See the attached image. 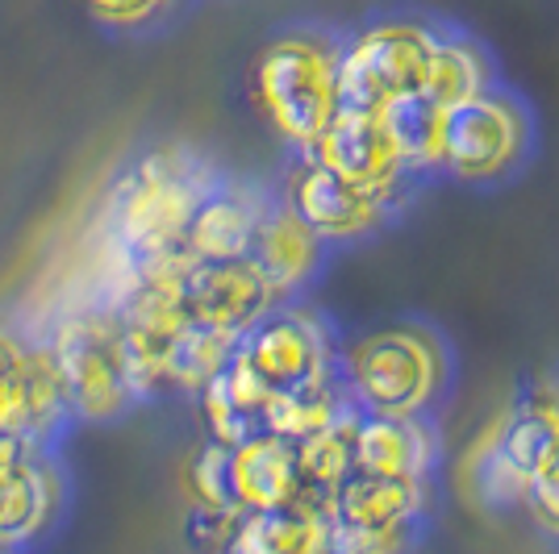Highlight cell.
Returning <instances> with one entry per match:
<instances>
[{
    "label": "cell",
    "instance_id": "cell-8",
    "mask_svg": "<svg viewBox=\"0 0 559 554\" xmlns=\"http://www.w3.org/2000/svg\"><path fill=\"white\" fill-rule=\"evenodd\" d=\"M63 471L50 446L0 434V554L43 542L63 513Z\"/></svg>",
    "mask_w": 559,
    "mask_h": 554
},
{
    "label": "cell",
    "instance_id": "cell-12",
    "mask_svg": "<svg viewBox=\"0 0 559 554\" xmlns=\"http://www.w3.org/2000/svg\"><path fill=\"white\" fill-rule=\"evenodd\" d=\"M276 196H263L255 184L242 180H217L201 196L185 233V254L192 263H222V258H251L259 226Z\"/></svg>",
    "mask_w": 559,
    "mask_h": 554
},
{
    "label": "cell",
    "instance_id": "cell-7",
    "mask_svg": "<svg viewBox=\"0 0 559 554\" xmlns=\"http://www.w3.org/2000/svg\"><path fill=\"white\" fill-rule=\"evenodd\" d=\"M71 421L68 388L50 347L0 325V434L50 446Z\"/></svg>",
    "mask_w": 559,
    "mask_h": 554
},
{
    "label": "cell",
    "instance_id": "cell-2",
    "mask_svg": "<svg viewBox=\"0 0 559 554\" xmlns=\"http://www.w3.org/2000/svg\"><path fill=\"white\" fill-rule=\"evenodd\" d=\"M338 59L343 38L322 29H288L251 63V105L293 155H313L330 121L343 113Z\"/></svg>",
    "mask_w": 559,
    "mask_h": 554
},
{
    "label": "cell",
    "instance_id": "cell-30",
    "mask_svg": "<svg viewBox=\"0 0 559 554\" xmlns=\"http://www.w3.org/2000/svg\"><path fill=\"white\" fill-rule=\"evenodd\" d=\"M538 400L547 405V413L556 417V425H559V384H556V388H551V393H547V396H538Z\"/></svg>",
    "mask_w": 559,
    "mask_h": 554
},
{
    "label": "cell",
    "instance_id": "cell-21",
    "mask_svg": "<svg viewBox=\"0 0 559 554\" xmlns=\"http://www.w3.org/2000/svg\"><path fill=\"white\" fill-rule=\"evenodd\" d=\"M355 405H350L343 380H318V384H305V388H288L276 393L267 405V434L288 442H305L313 434L330 430L334 421H343Z\"/></svg>",
    "mask_w": 559,
    "mask_h": 554
},
{
    "label": "cell",
    "instance_id": "cell-11",
    "mask_svg": "<svg viewBox=\"0 0 559 554\" xmlns=\"http://www.w3.org/2000/svg\"><path fill=\"white\" fill-rule=\"evenodd\" d=\"M188 317L201 329H217L230 338H247L276 304V288L263 279L255 258H222V263H188L185 272Z\"/></svg>",
    "mask_w": 559,
    "mask_h": 554
},
{
    "label": "cell",
    "instance_id": "cell-26",
    "mask_svg": "<svg viewBox=\"0 0 559 554\" xmlns=\"http://www.w3.org/2000/svg\"><path fill=\"white\" fill-rule=\"evenodd\" d=\"M180 484H185L188 508H210V513H242L234 501V480H230V446L205 438L192 455H188L185 471H180Z\"/></svg>",
    "mask_w": 559,
    "mask_h": 554
},
{
    "label": "cell",
    "instance_id": "cell-19",
    "mask_svg": "<svg viewBox=\"0 0 559 554\" xmlns=\"http://www.w3.org/2000/svg\"><path fill=\"white\" fill-rule=\"evenodd\" d=\"M330 517L326 505L301 501L267 513H242L226 554H326Z\"/></svg>",
    "mask_w": 559,
    "mask_h": 554
},
{
    "label": "cell",
    "instance_id": "cell-29",
    "mask_svg": "<svg viewBox=\"0 0 559 554\" xmlns=\"http://www.w3.org/2000/svg\"><path fill=\"white\" fill-rule=\"evenodd\" d=\"M526 513L535 517L538 530L559 538V446L551 450V459L538 467L531 487H526Z\"/></svg>",
    "mask_w": 559,
    "mask_h": 554
},
{
    "label": "cell",
    "instance_id": "cell-9",
    "mask_svg": "<svg viewBox=\"0 0 559 554\" xmlns=\"http://www.w3.org/2000/svg\"><path fill=\"white\" fill-rule=\"evenodd\" d=\"M280 201L293 208L326 246L330 242L368 238L393 213V201L350 184L347 176H338L334 167H326L313 155H297L293 159L288 176H284V188H280Z\"/></svg>",
    "mask_w": 559,
    "mask_h": 554
},
{
    "label": "cell",
    "instance_id": "cell-5",
    "mask_svg": "<svg viewBox=\"0 0 559 554\" xmlns=\"http://www.w3.org/2000/svg\"><path fill=\"white\" fill-rule=\"evenodd\" d=\"M435 38H439V29L405 22V17L372 22L343 38V59H338L343 109L384 113L401 96L426 93Z\"/></svg>",
    "mask_w": 559,
    "mask_h": 554
},
{
    "label": "cell",
    "instance_id": "cell-20",
    "mask_svg": "<svg viewBox=\"0 0 559 554\" xmlns=\"http://www.w3.org/2000/svg\"><path fill=\"white\" fill-rule=\"evenodd\" d=\"M380 121H384V134L409 176H426V171L443 167L447 105H439L430 93L401 96L380 113Z\"/></svg>",
    "mask_w": 559,
    "mask_h": 554
},
{
    "label": "cell",
    "instance_id": "cell-15",
    "mask_svg": "<svg viewBox=\"0 0 559 554\" xmlns=\"http://www.w3.org/2000/svg\"><path fill=\"white\" fill-rule=\"evenodd\" d=\"M230 480L242 513H267L309 501L297 442L276 434H259L242 446H230Z\"/></svg>",
    "mask_w": 559,
    "mask_h": 554
},
{
    "label": "cell",
    "instance_id": "cell-23",
    "mask_svg": "<svg viewBox=\"0 0 559 554\" xmlns=\"http://www.w3.org/2000/svg\"><path fill=\"white\" fill-rule=\"evenodd\" d=\"M359 417H364L359 409H350V413L343 417V421H334L330 430L297 442L309 501L326 505L330 496L355 475V430H359Z\"/></svg>",
    "mask_w": 559,
    "mask_h": 554
},
{
    "label": "cell",
    "instance_id": "cell-10",
    "mask_svg": "<svg viewBox=\"0 0 559 554\" xmlns=\"http://www.w3.org/2000/svg\"><path fill=\"white\" fill-rule=\"evenodd\" d=\"M526 150V117L501 93H480L447 109L443 171L455 180H497Z\"/></svg>",
    "mask_w": 559,
    "mask_h": 554
},
{
    "label": "cell",
    "instance_id": "cell-25",
    "mask_svg": "<svg viewBox=\"0 0 559 554\" xmlns=\"http://www.w3.org/2000/svg\"><path fill=\"white\" fill-rule=\"evenodd\" d=\"M426 93L439 105H464L472 96L489 93V59L464 34H439L430 50V71H426Z\"/></svg>",
    "mask_w": 559,
    "mask_h": 554
},
{
    "label": "cell",
    "instance_id": "cell-22",
    "mask_svg": "<svg viewBox=\"0 0 559 554\" xmlns=\"http://www.w3.org/2000/svg\"><path fill=\"white\" fill-rule=\"evenodd\" d=\"M489 438L501 450V459L510 462L513 471L526 480V487H531L535 471L551 459V450L559 446V425L556 417L547 413V405L535 396V400H526V405H518V409L501 417L489 430Z\"/></svg>",
    "mask_w": 559,
    "mask_h": 554
},
{
    "label": "cell",
    "instance_id": "cell-18",
    "mask_svg": "<svg viewBox=\"0 0 559 554\" xmlns=\"http://www.w3.org/2000/svg\"><path fill=\"white\" fill-rule=\"evenodd\" d=\"M426 508H430V484L355 471L326 501V517L350 526H421Z\"/></svg>",
    "mask_w": 559,
    "mask_h": 554
},
{
    "label": "cell",
    "instance_id": "cell-3",
    "mask_svg": "<svg viewBox=\"0 0 559 554\" xmlns=\"http://www.w3.org/2000/svg\"><path fill=\"white\" fill-rule=\"evenodd\" d=\"M447 350L421 325L372 329L343 347L338 380L359 413L426 417L447 388Z\"/></svg>",
    "mask_w": 559,
    "mask_h": 554
},
{
    "label": "cell",
    "instance_id": "cell-24",
    "mask_svg": "<svg viewBox=\"0 0 559 554\" xmlns=\"http://www.w3.org/2000/svg\"><path fill=\"white\" fill-rule=\"evenodd\" d=\"M238 354V338L217 334V329H201L192 325L185 338L171 347L164 368V393L201 396L213 380L234 363Z\"/></svg>",
    "mask_w": 559,
    "mask_h": 554
},
{
    "label": "cell",
    "instance_id": "cell-13",
    "mask_svg": "<svg viewBox=\"0 0 559 554\" xmlns=\"http://www.w3.org/2000/svg\"><path fill=\"white\" fill-rule=\"evenodd\" d=\"M313 159H322L334 167L338 176H347L350 184L368 188L384 201H401V192L409 188V171L396 159L393 142L384 134L380 113H359V109H343L330 121V130L322 134Z\"/></svg>",
    "mask_w": 559,
    "mask_h": 554
},
{
    "label": "cell",
    "instance_id": "cell-16",
    "mask_svg": "<svg viewBox=\"0 0 559 554\" xmlns=\"http://www.w3.org/2000/svg\"><path fill=\"white\" fill-rule=\"evenodd\" d=\"M251 258H255V267L263 272V279L276 288L280 301H297L305 288H309V279L322 272L326 242L276 196V205L267 208V217L259 226Z\"/></svg>",
    "mask_w": 559,
    "mask_h": 554
},
{
    "label": "cell",
    "instance_id": "cell-6",
    "mask_svg": "<svg viewBox=\"0 0 559 554\" xmlns=\"http://www.w3.org/2000/svg\"><path fill=\"white\" fill-rule=\"evenodd\" d=\"M238 359L272 393H288V388H305L318 380H334L343 347L318 309L284 301L255 329H247V338L238 342Z\"/></svg>",
    "mask_w": 559,
    "mask_h": 554
},
{
    "label": "cell",
    "instance_id": "cell-1",
    "mask_svg": "<svg viewBox=\"0 0 559 554\" xmlns=\"http://www.w3.org/2000/svg\"><path fill=\"white\" fill-rule=\"evenodd\" d=\"M217 180V167L185 142H159L142 150L121 171L105 205V230L121 272L185 251L188 221Z\"/></svg>",
    "mask_w": 559,
    "mask_h": 554
},
{
    "label": "cell",
    "instance_id": "cell-14",
    "mask_svg": "<svg viewBox=\"0 0 559 554\" xmlns=\"http://www.w3.org/2000/svg\"><path fill=\"white\" fill-rule=\"evenodd\" d=\"M439 467V434L426 417H359L355 430V471L384 480L430 484Z\"/></svg>",
    "mask_w": 559,
    "mask_h": 554
},
{
    "label": "cell",
    "instance_id": "cell-4",
    "mask_svg": "<svg viewBox=\"0 0 559 554\" xmlns=\"http://www.w3.org/2000/svg\"><path fill=\"white\" fill-rule=\"evenodd\" d=\"M43 342L50 347L55 368L63 375L75 421L105 425V421H117L139 405L130 354H126V334H121L114 304L75 309L63 322H55V329Z\"/></svg>",
    "mask_w": 559,
    "mask_h": 554
},
{
    "label": "cell",
    "instance_id": "cell-28",
    "mask_svg": "<svg viewBox=\"0 0 559 554\" xmlns=\"http://www.w3.org/2000/svg\"><path fill=\"white\" fill-rule=\"evenodd\" d=\"M88 17L117 34H139L159 25L176 9V0H84Z\"/></svg>",
    "mask_w": 559,
    "mask_h": 554
},
{
    "label": "cell",
    "instance_id": "cell-17",
    "mask_svg": "<svg viewBox=\"0 0 559 554\" xmlns=\"http://www.w3.org/2000/svg\"><path fill=\"white\" fill-rule=\"evenodd\" d=\"M272 396L276 393L234 354L230 368L197 396V409H201V421H205V438L222 442V446H242V442L267 434Z\"/></svg>",
    "mask_w": 559,
    "mask_h": 554
},
{
    "label": "cell",
    "instance_id": "cell-27",
    "mask_svg": "<svg viewBox=\"0 0 559 554\" xmlns=\"http://www.w3.org/2000/svg\"><path fill=\"white\" fill-rule=\"evenodd\" d=\"M421 526H350L330 517L326 554H409Z\"/></svg>",
    "mask_w": 559,
    "mask_h": 554
}]
</instances>
